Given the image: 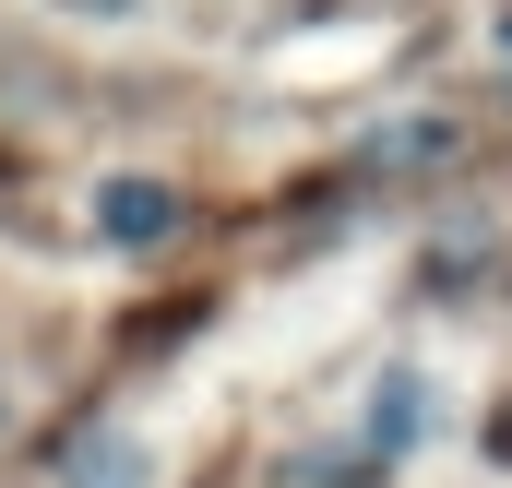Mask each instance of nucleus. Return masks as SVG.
Returning a JSON list of instances; mask_svg holds the SVG:
<instances>
[{
    "instance_id": "1",
    "label": "nucleus",
    "mask_w": 512,
    "mask_h": 488,
    "mask_svg": "<svg viewBox=\"0 0 512 488\" xmlns=\"http://www.w3.org/2000/svg\"><path fill=\"white\" fill-rule=\"evenodd\" d=\"M60 488H143V441L131 429H84L60 453Z\"/></svg>"
}]
</instances>
